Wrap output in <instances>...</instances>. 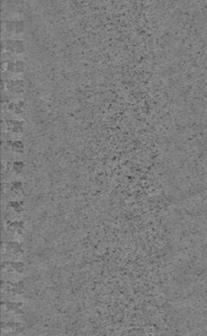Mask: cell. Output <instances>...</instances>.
Wrapping results in <instances>:
<instances>
[{"label":"cell","instance_id":"1","mask_svg":"<svg viewBox=\"0 0 207 336\" xmlns=\"http://www.w3.org/2000/svg\"><path fill=\"white\" fill-rule=\"evenodd\" d=\"M7 7L13 12L22 13L25 10V3L22 0H10L7 2Z\"/></svg>","mask_w":207,"mask_h":336},{"label":"cell","instance_id":"2","mask_svg":"<svg viewBox=\"0 0 207 336\" xmlns=\"http://www.w3.org/2000/svg\"><path fill=\"white\" fill-rule=\"evenodd\" d=\"M5 308L6 310H10V312H14L15 313H23V312L20 309L23 304L22 303H12V302H6V303H2L1 304Z\"/></svg>","mask_w":207,"mask_h":336},{"label":"cell","instance_id":"3","mask_svg":"<svg viewBox=\"0 0 207 336\" xmlns=\"http://www.w3.org/2000/svg\"><path fill=\"white\" fill-rule=\"evenodd\" d=\"M1 46L6 52H15V41H13V39H5L1 43Z\"/></svg>","mask_w":207,"mask_h":336},{"label":"cell","instance_id":"4","mask_svg":"<svg viewBox=\"0 0 207 336\" xmlns=\"http://www.w3.org/2000/svg\"><path fill=\"white\" fill-rule=\"evenodd\" d=\"M11 123V130L13 132H21L23 131V122L21 121H10Z\"/></svg>","mask_w":207,"mask_h":336},{"label":"cell","instance_id":"5","mask_svg":"<svg viewBox=\"0 0 207 336\" xmlns=\"http://www.w3.org/2000/svg\"><path fill=\"white\" fill-rule=\"evenodd\" d=\"M9 206L12 208L14 211H16V212H20V211L23 210V203L22 202L11 201V203H9Z\"/></svg>","mask_w":207,"mask_h":336},{"label":"cell","instance_id":"6","mask_svg":"<svg viewBox=\"0 0 207 336\" xmlns=\"http://www.w3.org/2000/svg\"><path fill=\"white\" fill-rule=\"evenodd\" d=\"M25 50V43L23 41H15V52L22 53Z\"/></svg>","mask_w":207,"mask_h":336},{"label":"cell","instance_id":"7","mask_svg":"<svg viewBox=\"0 0 207 336\" xmlns=\"http://www.w3.org/2000/svg\"><path fill=\"white\" fill-rule=\"evenodd\" d=\"M24 169V164L22 162H14L13 165H12V170L14 173L16 174H19L21 173L22 171Z\"/></svg>","mask_w":207,"mask_h":336},{"label":"cell","instance_id":"8","mask_svg":"<svg viewBox=\"0 0 207 336\" xmlns=\"http://www.w3.org/2000/svg\"><path fill=\"white\" fill-rule=\"evenodd\" d=\"M25 30V23L24 21H16V26H15V33L16 34H21Z\"/></svg>","mask_w":207,"mask_h":336},{"label":"cell","instance_id":"9","mask_svg":"<svg viewBox=\"0 0 207 336\" xmlns=\"http://www.w3.org/2000/svg\"><path fill=\"white\" fill-rule=\"evenodd\" d=\"M15 26H16V21H12V20L8 21L5 25L6 30L8 32H10V33L15 32Z\"/></svg>","mask_w":207,"mask_h":336},{"label":"cell","instance_id":"10","mask_svg":"<svg viewBox=\"0 0 207 336\" xmlns=\"http://www.w3.org/2000/svg\"><path fill=\"white\" fill-rule=\"evenodd\" d=\"M15 67H16V72L17 73H22L25 70V63L23 61L18 60L15 62Z\"/></svg>","mask_w":207,"mask_h":336},{"label":"cell","instance_id":"11","mask_svg":"<svg viewBox=\"0 0 207 336\" xmlns=\"http://www.w3.org/2000/svg\"><path fill=\"white\" fill-rule=\"evenodd\" d=\"M6 69L8 72H16L15 63H13V62H8V63L6 64Z\"/></svg>","mask_w":207,"mask_h":336}]
</instances>
